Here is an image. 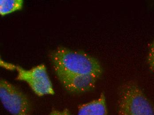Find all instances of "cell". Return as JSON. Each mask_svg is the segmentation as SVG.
Segmentation results:
<instances>
[{"mask_svg":"<svg viewBox=\"0 0 154 115\" xmlns=\"http://www.w3.org/2000/svg\"><path fill=\"white\" fill-rule=\"evenodd\" d=\"M23 6V0H1L0 14L2 16L6 15L21 10Z\"/></svg>","mask_w":154,"mask_h":115,"instance_id":"obj_6","label":"cell"},{"mask_svg":"<svg viewBox=\"0 0 154 115\" xmlns=\"http://www.w3.org/2000/svg\"><path fill=\"white\" fill-rule=\"evenodd\" d=\"M48 115H71V114L68 109L65 108L61 110H53Z\"/></svg>","mask_w":154,"mask_h":115,"instance_id":"obj_8","label":"cell"},{"mask_svg":"<svg viewBox=\"0 0 154 115\" xmlns=\"http://www.w3.org/2000/svg\"><path fill=\"white\" fill-rule=\"evenodd\" d=\"M0 65L6 70L16 71L17 72L16 79L26 82L37 96L42 97L54 94L52 83L44 64H40L30 70H25L20 66L8 63L1 59Z\"/></svg>","mask_w":154,"mask_h":115,"instance_id":"obj_3","label":"cell"},{"mask_svg":"<svg viewBox=\"0 0 154 115\" xmlns=\"http://www.w3.org/2000/svg\"><path fill=\"white\" fill-rule=\"evenodd\" d=\"M147 63L149 69L154 72V41L151 45L147 57Z\"/></svg>","mask_w":154,"mask_h":115,"instance_id":"obj_7","label":"cell"},{"mask_svg":"<svg viewBox=\"0 0 154 115\" xmlns=\"http://www.w3.org/2000/svg\"><path fill=\"white\" fill-rule=\"evenodd\" d=\"M0 99L4 107L11 114L30 115V104L26 95L3 79L0 81Z\"/></svg>","mask_w":154,"mask_h":115,"instance_id":"obj_4","label":"cell"},{"mask_svg":"<svg viewBox=\"0 0 154 115\" xmlns=\"http://www.w3.org/2000/svg\"><path fill=\"white\" fill-rule=\"evenodd\" d=\"M50 58L58 80L72 93L92 90L102 73L99 61L84 52L59 47Z\"/></svg>","mask_w":154,"mask_h":115,"instance_id":"obj_1","label":"cell"},{"mask_svg":"<svg viewBox=\"0 0 154 115\" xmlns=\"http://www.w3.org/2000/svg\"><path fill=\"white\" fill-rule=\"evenodd\" d=\"M106 99L103 93L98 98L80 105L77 115H107Z\"/></svg>","mask_w":154,"mask_h":115,"instance_id":"obj_5","label":"cell"},{"mask_svg":"<svg viewBox=\"0 0 154 115\" xmlns=\"http://www.w3.org/2000/svg\"><path fill=\"white\" fill-rule=\"evenodd\" d=\"M119 115H154V106L137 83L123 84L118 93Z\"/></svg>","mask_w":154,"mask_h":115,"instance_id":"obj_2","label":"cell"}]
</instances>
